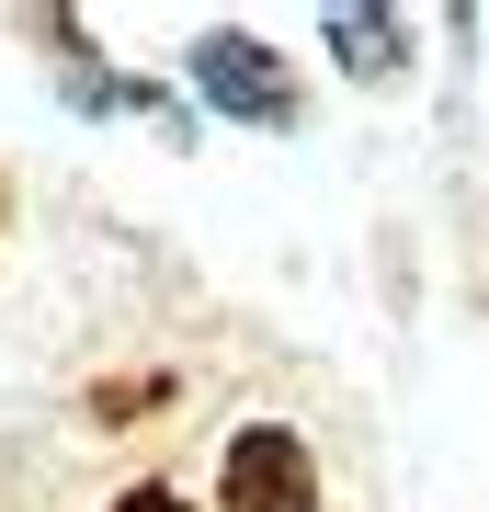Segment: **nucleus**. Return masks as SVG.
<instances>
[{
    "label": "nucleus",
    "mask_w": 489,
    "mask_h": 512,
    "mask_svg": "<svg viewBox=\"0 0 489 512\" xmlns=\"http://www.w3.org/2000/svg\"><path fill=\"white\" fill-rule=\"evenodd\" d=\"M0 512H205L171 444L137 433H80L69 410L0 421Z\"/></svg>",
    "instance_id": "obj_1"
},
{
    "label": "nucleus",
    "mask_w": 489,
    "mask_h": 512,
    "mask_svg": "<svg viewBox=\"0 0 489 512\" xmlns=\"http://www.w3.org/2000/svg\"><path fill=\"white\" fill-rule=\"evenodd\" d=\"M194 80H205L217 103H239L251 126H285V114H296V80L273 69V57H262L251 35H217V46H194Z\"/></svg>",
    "instance_id": "obj_2"
},
{
    "label": "nucleus",
    "mask_w": 489,
    "mask_h": 512,
    "mask_svg": "<svg viewBox=\"0 0 489 512\" xmlns=\"http://www.w3.org/2000/svg\"><path fill=\"white\" fill-rule=\"evenodd\" d=\"M0 239H12V171H0Z\"/></svg>",
    "instance_id": "obj_3"
}]
</instances>
